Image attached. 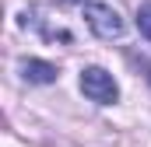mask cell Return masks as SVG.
Returning <instances> with one entry per match:
<instances>
[{"label": "cell", "instance_id": "obj_1", "mask_svg": "<svg viewBox=\"0 0 151 147\" xmlns=\"http://www.w3.org/2000/svg\"><path fill=\"white\" fill-rule=\"evenodd\" d=\"M81 91L99 105H113L119 98V88H116L113 74H106L102 67H84L81 70Z\"/></svg>", "mask_w": 151, "mask_h": 147}, {"label": "cell", "instance_id": "obj_2", "mask_svg": "<svg viewBox=\"0 0 151 147\" xmlns=\"http://www.w3.org/2000/svg\"><path fill=\"white\" fill-rule=\"evenodd\" d=\"M84 21H88V28L95 32L99 39H119L123 35V18L116 14L109 4H88L84 7Z\"/></svg>", "mask_w": 151, "mask_h": 147}, {"label": "cell", "instance_id": "obj_3", "mask_svg": "<svg viewBox=\"0 0 151 147\" xmlns=\"http://www.w3.org/2000/svg\"><path fill=\"white\" fill-rule=\"evenodd\" d=\"M21 77L28 84H53L56 81V67L46 60H21Z\"/></svg>", "mask_w": 151, "mask_h": 147}, {"label": "cell", "instance_id": "obj_4", "mask_svg": "<svg viewBox=\"0 0 151 147\" xmlns=\"http://www.w3.org/2000/svg\"><path fill=\"white\" fill-rule=\"evenodd\" d=\"M137 28H141V35L151 42V4H141V7H137Z\"/></svg>", "mask_w": 151, "mask_h": 147}, {"label": "cell", "instance_id": "obj_5", "mask_svg": "<svg viewBox=\"0 0 151 147\" xmlns=\"http://www.w3.org/2000/svg\"><path fill=\"white\" fill-rule=\"evenodd\" d=\"M56 4H63V7H67V4H84V0H56Z\"/></svg>", "mask_w": 151, "mask_h": 147}]
</instances>
